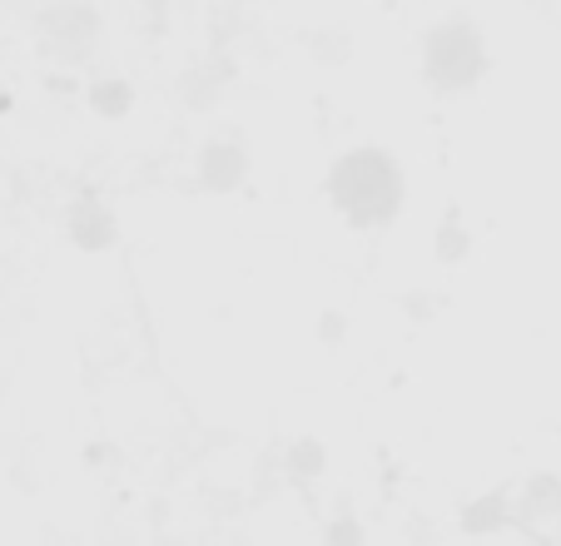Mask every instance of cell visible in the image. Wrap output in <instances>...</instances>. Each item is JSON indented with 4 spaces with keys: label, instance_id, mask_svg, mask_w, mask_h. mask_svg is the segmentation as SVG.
<instances>
[{
    "label": "cell",
    "instance_id": "6da1fadb",
    "mask_svg": "<svg viewBox=\"0 0 561 546\" xmlns=\"http://www.w3.org/2000/svg\"><path fill=\"white\" fill-rule=\"evenodd\" d=\"M329 200L353 229H382L403 214L408 204V174L403 164L378 145L348 149L329 169Z\"/></svg>",
    "mask_w": 561,
    "mask_h": 546
},
{
    "label": "cell",
    "instance_id": "7a4b0ae2",
    "mask_svg": "<svg viewBox=\"0 0 561 546\" xmlns=\"http://www.w3.org/2000/svg\"><path fill=\"white\" fill-rule=\"evenodd\" d=\"M482 70H488V41H482V31H477L472 21L453 15V21L427 31L423 75L437 95H462V90H472V84L482 80Z\"/></svg>",
    "mask_w": 561,
    "mask_h": 546
},
{
    "label": "cell",
    "instance_id": "3957f363",
    "mask_svg": "<svg viewBox=\"0 0 561 546\" xmlns=\"http://www.w3.org/2000/svg\"><path fill=\"white\" fill-rule=\"evenodd\" d=\"M199 179H204V190L233 194L249 179V149L233 145V139H209L199 149Z\"/></svg>",
    "mask_w": 561,
    "mask_h": 546
},
{
    "label": "cell",
    "instance_id": "277c9868",
    "mask_svg": "<svg viewBox=\"0 0 561 546\" xmlns=\"http://www.w3.org/2000/svg\"><path fill=\"white\" fill-rule=\"evenodd\" d=\"M70 234H75V243H80V249L100 253V249H110V243H115L119 224H115V214H110V209H100V200H80V204H75V214H70Z\"/></svg>",
    "mask_w": 561,
    "mask_h": 546
},
{
    "label": "cell",
    "instance_id": "5b68a950",
    "mask_svg": "<svg viewBox=\"0 0 561 546\" xmlns=\"http://www.w3.org/2000/svg\"><path fill=\"white\" fill-rule=\"evenodd\" d=\"M129 105H135V90H129L125 80H100V84H90V110H95L100 120H119Z\"/></svg>",
    "mask_w": 561,
    "mask_h": 546
}]
</instances>
